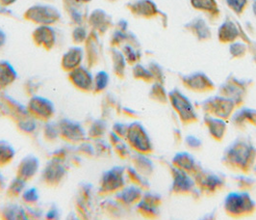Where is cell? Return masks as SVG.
I'll return each instance as SVG.
<instances>
[{"mask_svg":"<svg viewBox=\"0 0 256 220\" xmlns=\"http://www.w3.org/2000/svg\"><path fill=\"white\" fill-rule=\"evenodd\" d=\"M172 163L176 168L181 169L187 173L196 171V160L194 156L188 153L176 154L172 159Z\"/></svg>","mask_w":256,"mask_h":220,"instance_id":"obj_20","label":"cell"},{"mask_svg":"<svg viewBox=\"0 0 256 220\" xmlns=\"http://www.w3.org/2000/svg\"><path fill=\"white\" fill-rule=\"evenodd\" d=\"M4 216L5 218L8 219H22V218H26V213L22 209V207H18L16 205H11L5 208L4 211Z\"/></svg>","mask_w":256,"mask_h":220,"instance_id":"obj_25","label":"cell"},{"mask_svg":"<svg viewBox=\"0 0 256 220\" xmlns=\"http://www.w3.org/2000/svg\"><path fill=\"white\" fill-rule=\"evenodd\" d=\"M27 110L32 115L44 120L52 118L55 112L54 104L52 101L40 96H34L30 100Z\"/></svg>","mask_w":256,"mask_h":220,"instance_id":"obj_7","label":"cell"},{"mask_svg":"<svg viewBox=\"0 0 256 220\" xmlns=\"http://www.w3.org/2000/svg\"><path fill=\"white\" fill-rule=\"evenodd\" d=\"M238 29L231 22H226L220 27L218 38L222 42H230L236 39L238 36Z\"/></svg>","mask_w":256,"mask_h":220,"instance_id":"obj_22","label":"cell"},{"mask_svg":"<svg viewBox=\"0 0 256 220\" xmlns=\"http://www.w3.org/2000/svg\"><path fill=\"white\" fill-rule=\"evenodd\" d=\"M83 59V51L80 48H72L68 52H66L63 57L62 65L64 70L72 71L80 65Z\"/></svg>","mask_w":256,"mask_h":220,"instance_id":"obj_17","label":"cell"},{"mask_svg":"<svg viewBox=\"0 0 256 220\" xmlns=\"http://www.w3.org/2000/svg\"><path fill=\"white\" fill-rule=\"evenodd\" d=\"M26 17L42 25H50L59 19V13L52 7L48 6H36L28 10Z\"/></svg>","mask_w":256,"mask_h":220,"instance_id":"obj_9","label":"cell"},{"mask_svg":"<svg viewBox=\"0 0 256 220\" xmlns=\"http://www.w3.org/2000/svg\"><path fill=\"white\" fill-rule=\"evenodd\" d=\"M108 83L109 75L104 71H100L94 78V90L96 92H102L108 86Z\"/></svg>","mask_w":256,"mask_h":220,"instance_id":"obj_24","label":"cell"},{"mask_svg":"<svg viewBox=\"0 0 256 220\" xmlns=\"http://www.w3.org/2000/svg\"><path fill=\"white\" fill-rule=\"evenodd\" d=\"M228 4L235 13L240 14L246 5V0H228Z\"/></svg>","mask_w":256,"mask_h":220,"instance_id":"obj_33","label":"cell"},{"mask_svg":"<svg viewBox=\"0 0 256 220\" xmlns=\"http://www.w3.org/2000/svg\"><path fill=\"white\" fill-rule=\"evenodd\" d=\"M254 14L256 15V1L254 2Z\"/></svg>","mask_w":256,"mask_h":220,"instance_id":"obj_43","label":"cell"},{"mask_svg":"<svg viewBox=\"0 0 256 220\" xmlns=\"http://www.w3.org/2000/svg\"><path fill=\"white\" fill-rule=\"evenodd\" d=\"M59 216V210L57 208H52L48 213H46V218L48 219H56Z\"/></svg>","mask_w":256,"mask_h":220,"instance_id":"obj_41","label":"cell"},{"mask_svg":"<svg viewBox=\"0 0 256 220\" xmlns=\"http://www.w3.org/2000/svg\"><path fill=\"white\" fill-rule=\"evenodd\" d=\"M134 76L136 78H141L146 81H150L154 78L152 73L150 71L144 69L141 65H137L134 68Z\"/></svg>","mask_w":256,"mask_h":220,"instance_id":"obj_30","label":"cell"},{"mask_svg":"<svg viewBox=\"0 0 256 220\" xmlns=\"http://www.w3.org/2000/svg\"><path fill=\"white\" fill-rule=\"evenodd\" d=\"M128 126L124 124H120V123H116L114 125L113 131L116 133L120 137V136H126V133H128Z\"/></svg>","mask_w":256,"mask_h":220,"instance_id":"obj_36","label":"cell"},{"mask_svg":"<svg viewBox=\"0 0 256 220\" xmlns=\"http://www.w3.org/2000/svg\"><path fill=\"white\" fill-rule=\"evenodd\" d=\"M142 155H144V154H140V153H139V155H136V157H135L136 166H137V168L139 169L140 171H142V173L150 174V173L154 170L152 164L150 160L146 159Z\"/></svg>","mask_w":256,"mask_h":220,"instance_id":"obj_26","label":"cell"},{"mask_svg":"<svg viewBox=\"0 0 256 220\" xmlns=\"http://www.w3.org/2000/svg\"><path fill=\"white\" fill-rule=\"evenodd\" d=\"M192 6L200 10L212 11L216 9L215 0H191Z\"/></svg>","mask_w":256,"mask_h":220,"instance_id":"obj_29","label":"cell"},{"mask_svg":"<svg viewBox=\"0 0 256 220\" xmlns=\"http://www.w3.org/2000/svg\"><path fill=\"white\" fill-rule=\"evenodd\" d=\"M16 72L10 63L0 62V88H5L11 85L16 79Z\"/></svg>","mask_w":256,"mask_h":220,"instance_id":"obj_19","label":"cell"},{"mask_svg":"<svg viewBox=\"0 0 256 220\" xmlns=\"http://www.w3.org/2000/svg\"><path fill=\"white\" fill-rule=\"evenodd\" d=\"M174 182L172 191L176 194H184L191 192L194 187V181H192L187 172L176 166L172 170Z\"/></svg>","mask_w":256,"mask_h":220,"instance_id":"obj_10","label":"cell"},{"mask_svg":"<svg viewBox=\"0 0 256 220\" xmlns=\"http://www.w3.org/2000/svg\"><path fill=\"white\" fill-rule=\"evenodd\" d=\"M256 158V148L244 139H238L224 151V163L230 168L248 172L252 167Z\"/></svg>","mask_w":256,"mask_h":220,"instance_id":"obj_1","label":"cell"},{"mask_svg":"<svg viewBox=\"0 0 256 220\" xmlns=\"http://www.w3.org/2000/svg\"><path fill=\"white\" fill-rule=\"evenodd\" d=\"M134 10L144 16H150L155 12V6L150 1H142L134 7Z\"/></svg>","mask_w":256,"mask_h":220,"instance_id":"obj_27","label":"cell"},{"mask_svg":"<svg viewBox=\"0 0 256 220\" xmlns=\"http://www.w3.org/2000/svg\"><path fill=\"white\" fill-rule=\"evenodd\" d=\"M184 86L189 90L196 92H208L214 90L213 82L204 74H194L183 79Z\"/></svg>","mask_w":256,"mask_h":220,"instance_id":"obj_13","label":"cell"},{"mask_svg":"<svg viewBox=\"0 0 256 220\" xmlns=\"http://www.w3.org/2000/svg\"><path fill=\"white\" fill-rule=\"evenodd\" d=\"M74 38L76 42H82L86 38V31L84 28H76L74 33Z\"/></svg>","mask_w":256,"mask_h":220,"instance_id":"obj_39","label":"cell"},{"mask_svg":"<svg viewBox=\"0 0 256 220\" xmlns=\"http://www.w3.org/2000/svg\"><path fill=\"white\" fill-rule=\"evenodd\" d=\"M204 109L211 116H216L220 119H226L231 116L235 103L230 98H218L209 99L204 103Z\"/></svg>","mask_w":256,"mask_h":220,"instance_id":"obj_5","label":"cell"},{"mask_svg":"<svg viewBox=\"0 0 256 220\" xmlns=\"http://www.w3.org/2000/svg\"><path fill=\"white\" fill-rule=\"evenodd\" d=\"M44 135L48 137V139H55L59 135V128L58 125L46 124L44 128Z\"/></svg>","mask_w":256,"mask_h":220,"instance_id":"obj_34","label":"cell"},{"mask_svg":"<svg viewBox=\"0 0 256 220\" xmlns=\"http://www.w3.org/2000/svg\"><path fill=\"white\" fill-rule=\"evenodd\" d=\"M79 1H82V2H88V1H90V0H79Z\"/></svg>","mask_w":256,"mask_h":220,"instance_id":"obj_44","label":"cell"},{"mask_svg":"<svg viewBox=\"0 0 256 220\" xmlns=\"http://www.w3.org/2000/svg\"><path fill=\"white\" fill-rule=\"evenodd\" d=\"M18 126H20V130L26 131V132H32V131L36 130V128H37L36 122L33 119L27 118V117L24 118V119H22L18 123Z\"/></svg>","mask_w":256,"mask_h":220,"instance_id":"obj_31","label":"cell"},{"mask_svg":"<svg viewBox=\"0 0 256 220\" xmlns=\"http://www.w3.org/2000/svg\"><path fill=\"white\" fill-rule=\"evenodd\" d=\"M34 39L38 45L50 49L54 45L55 34L50 27L48 26H40L34 32Z\"/></svg>","mask_w":256,"mask_h":220,"instance_id":"obj_18","label":"cell"},{"mask_svg":"<svg viewBox=\"0 0 256 220\" xmlns=\"http://www.w3.org/2000/svg\"><path fill=\"white\" fill-rule=\"evenodd\" d=\"M5 42V34L3 33V31L0 30V46Z\"/></svg>","mask_w":256,"mask_h":220,"instance_id":"obj_42","label":"cell"},{"mask_svg":"<svg viewBox=\"0 0 256 220\" xmlns=\"http://www.w3.org/2000/svg\"><path fill=\"white\" fill-rule=\"evenodd\" d=\"M194 183L198 184L202 192L207 193V194L215 193L216 191H218L224 184L222 179L218 177V175L209 171H204V170H200L196 172Z\"/></svg>","mask_w":256,"mask_h":220,"instance_id":"obj_6","label":"cell"},{"mask_svg":"<svg viewBox=\"0 0 256 220\" xmlns=\"http://www.w3.org/2000/svg\"><path fill=\"white\" fill-rule=\"evenodd\" d=\"M26 180L16 177L14 180L12 181L9 186V193L12 195H18L22 192V190L26 187Z\"/></svg>","mask_w":256,"mask_h":220,"instance_id":"obj_28","label":"cell"},{"mask_svg":"<svg viewBox=\"0 0 256 220\" xmlns=\"http://www.w3.org/2000/svg\"><path fill=\"white\" fill-rule=\"evenodd\" d=\"M170 101L174 109L178 112L180 120L184 124H192L198 121V116L194 108L189 99L180 91L172 90L168 94Z\"/></svg>","mask_w":256,"mask_h":220,"instance_id":"obj_4","label":"cell"},{"mask_svg":"<svg viewBox=\"0 0 256 220\" xmlns=\"http://www.w3.org/2000/svg\"><path fill=\"white\" fill-rule=\"evenodd\" d=\"M115 64L116 74L122 75L124 73V60L120 54H118V60H116Z\"/></svg>","mask_w":256,"mask_h":220,"instance_id":"obj_38","label":"cell"},{"mask_svg":"<svg viewBox=\"0 0 256 220\" xmlns=\"http://www.w3.org/2000/svg\"><path fill=\"white\" fill-rule=\"evenodd\" d=\"M256 208V203L248 192H232L224 200V209L230 216L250 215Z\"/></svg>","mask_w":256,"mask_h":220,"instance_id":"obj_2","label":"cell"},{"mask_svg":"<svg viewBox=\"0 0 256 220\" xmlns=\"http://www.w3.org/2000/svg\"><path fill=\"white\" fill-rule=\"evenodd\" d=\"M66 174L64 166L60 161H50L42 172V178L50 184H56L63 179Z\"/></svg>","mask_w":256,"mask_h":220,"instance_id":"obj_15","label":"cell"},{"mask_svg":"<svg viewBox=\"0 0 256 220\" xmlns=\"http://www.w3.org/2000/svg\"><path fill=\"white\" fill-rule=\"evenodd\" d=\"M246 51V47L242 44H234L231 46L230 52L234 56H241Z\"/></svg>","mask_w":256,"mask_h":220,"instance_id":"obj_37","label":"cell"},{"mask_svg":"<svg viewBox=\"0 0 256 220\" xmlns=\"http://www.w3.org/2000/svg\"><path fill=\"white\" fill-rule=\"evenodd\" d=\"M129 145L140 154H150L152 152V145L150 136L139 122H134L128 125L126 133Z\"/></svg>","mask_w":256,"mask_h":220,"instance_id":"obj_3","label":"cell"},{"mask_svg":"<svg viewBox=\"0 0 256 220\" xmlns=\"http://www.w3.org/2000/svg\"><path fill=\"white\" fill-rule=\"evenodd\" d=\"M204 120L211 136L217 141L222 140L226 131V125L224 121L220 118H213L210 115L205 117Z\"/></svg>","mask_w":256,"mask_h":220,"instance_id":"obj_16","label":"cell"},{"mask_svg":"<svg viewBox=\"0 0 256 220\" xmlns=\"http://www.w3.org/2000/svg\"><path fill=\"white\" fill-rule=\"evenodd\" d=\"M22 198L27 203H34L38 201V190L36 187H30L22 193Z\"/></svg>","mask_w":256,"mask_h":220,"instance_id":"obj_32","label":"cell"},{"mask_svg":"<svg viewBox=\"0 0 256 220\" xmlns=\"http://www.w3.org/2000/svg\"><path fill=\"white\" fill-rule=\"evenodd\" d=\"M254 172H256V167H254Z\"/></svg>","mask_w":256,"mask_h":220,"instance_id":"obj_45","label":"cell"},{"mask_svg":"<svg viewBox=\"0 0 256 220\" xmlns=\"http://www.w3.org/2000/svg\"><path fill=\"white\" fill-rule=\"evenodd\" d=\"M59 134L70 141H80L85 137V132L80 124L64 119L58 124Z\"/></svg>","mask_w":256,"mask_h":220,"instance_id":"obj_12","label":"cell"},{"mask_svg":"<svg viewBox=\"0 0 256 220\" xmlns=\"http://www.w3.org/2000/svg\"><path fill=\"white\" fill-rule=\"evenodd\" d=\"M16 151L13 147L6 141H0V164H6L13 159Z\"/></svg>","mask_w":256,"mask_h":220,"instance_id":"obj_23","label":"cell"},{"mask_svg":"<svg viewBox=\"0 0 256 220\" xmlns=\"http://www.w3.org/2000/svg\"><path fill=\"white\" fill-rule=\"evenodd\" d=\"M70 78L78 89L85 92L94 90V77L88 69L84 67H78L70 71Z\"/></svg>","mask_w":256,"mask_h":220,"instance_id":"obj_11","label":"cell"},{"mask_svg":"<svg viewBox=\"0 0 256 220\" xmlns=\"http://www.w3.org/2000/svg\"><path fill=\"white\" fill-rule=\"evenodd\" d=\"M38 167L40 161L38 157L33 155H27L20 161L18 165V177L27 181L37 174Z\"/></svg>","mask_w":256,"mask_h":220,"instance_id":"obj_14","label":"cell"},{"mask_svg":"<svg viewBox=\"0 0 256 220\" xmlns=\"http://www.w3.org/2000/svg\"><path fill=\"white\" fill-rule=\"evenodd\" d=\"M124 52H126V57H128V60L130 62H134L136 60V54H135V52L133 51V49H131L130 47H126Z\"/></svg>","mask_w":256,"mask_h":220,"instance_id":"obj_40","label":"cell"},{"mask_svg":"<svg viewBox=\"0 0 256 220\" xmlns=\"http://www.w3.org/2000/svg\"><path fill=\"white\" fill-rule=\"evenodd\" d=\"M124 170L122 167H114L103 173L102 178V190L104 192H114L124 185Z\"/></svg>","mask_w":256,"mask_h":220,"instance_id":"obj_8","label":"cell"},{"mask_svg":"<svg viewBox=\"0 0 256 220\" xmlns=\"http://www.w3.org/2000/svg\"><path fill=\"white\" fill-rule=\"evenodd\" d=\"M142 197V189L136 185H130L120 191L116 198L124 204H132L139 201Z\"/></svg>","mask_w":256,"mask_h":220,"instance_id":"obj_21","label":"cell"},{"mask_svg":"<svg viewBox=\"0 0 256 220\" xmlns=\"http://www.w3.org/2000/svg\"><path fill=\"white\" fill-rule=\"evenodd\" d=\"M186 144L188 145L189 148H191L192 150H198L202 145V141L200 139H198L196 137H194V136H188V137H186Z\"/></svg>","mask_w":256,"mask_h":220,"instance_id":"obj_35","label":"cell"}]
</instances>
